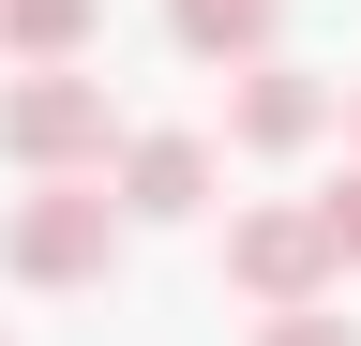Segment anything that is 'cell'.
Here are the masks:
<instances>
[{
    "mask_svg": "<svg viewBox=\"0 0 361 346\" xmlns=\"http://www.w3.org/2000/svg\"><path fill=\"white\" fill-rule=\"evenodd\" d=\"M121 196H106V166H45V181L0 211V271L16 286H106L121 271Z\"/></svg>",
    "mask_w": 361,
    "mask_h": 346,
    "instance_id": "6da1fadb",
    "label": "cell"
},
{
    "mask_svg": "<svg viewBox=\"0 0 361 346\" xmlns=\"http://www.w3.org/2000/svg\"><path fill=\"white\" fill-rule=\"evenodd\" d=\"M0 151L30 166H106L121 151V106H106V75L90 61H16V91H0Z\"/></svg>",
    "mask_w": 361,
    "mask_h": 346,
    "instance_id": "7a4b0ae2",
    "label": "cell"
},
{
    "mask_svg": "<svg viewBox=\"0 0 361 346\" xmlns=\"http://www.w3.org/2000/svg\"><path fill=\"white\" fill-rule=\"evenodd\" d=\"M106 196H121V226H196V211H211V136H196V121L121 136L106 151Z\"/></svg>",
    "mask_w": 361,
    "mask_h": 346,
    "instance_id": "3957f363",
    "label": "cell"
},
{
    "mask_svg": "<svg viewBox=\"0 0 361 346\" xmlns=\"http://www.w3.org/2000/svg\"><path fill=\"white\" fill-rule=\"evenodd\" d=\"M226 286H241L256 316L331 301V241H316V211H241V226H226Z\"/></svg>",
    "mask_w": 361,
    "mask_h": 346,
    "instance_id": "277c9868",
    "label": "cell"
},
{
    "mask_svg": "<svg viewBox=\"0 0 361 346\" xmlns=\"http://www.w3.org/2000/svg\"><path fill=\"white\" fill-rule=\"evenodd\" d=\"M241 91H226V136L241 151H316L331 136V75H301V61H226Z\"/></svg>",
    "mask_w": 361,
    "mask_h": 346,
    "instance_id": "5b68a950",
    "label": "cell"
},
{
    "mask_svg": "<svg viewBox=\"0 0 361 346\" xmlns=\"http://www.w3.org/2000/svg\"><path fill=\"white\" fill-rule=\"evenodd\" d=\"M166 46L180 61H271L286 46V0H166Z\"/></svg>",
    "mask_w": 361,
    "mask_h": 346,
    "instance_id": "8992f818",
    "label": "cell"
},
{
    "mask_svg": "<svg viewBox=\"0 0 361 346\" xmlns=\"http://www.w3.org/2000/svg\"><path fill=\"white\" fill-rule=\"evenodd\" d=\"M106 0H0V61H75Z\"/></svg>",
    "mask_w": 361,
    "mask_h": 346,
    "instance_id": "52a82bcc",
    "label": "cell"
},
{
    "mask_svg": "<svg viewBox=\"0 0 361 346\" xmlns=\"http://www.w3.org/2000/svg\"><path fill=\"white\" fill-rule=\"evenodd\" d=\"M316 241H331V286H346V271H361V166L316 196Z\"/></svg>",
    "mask_w": 361,
    "mask_h": 346,
    "instance_id": "ba28073f",
    "label": "cell"
},
{
    "mask_svg": "<svg viewBox=\"0 0 361 346\" xmlns=\"http://www.w3.org/2000/svg\"><path fill=\"white\" fill-rule=\"evenodd\" d=\"M256 346H361V331L331 316V301H286V316H256Z\"/></svg>",
    "mask_w": 361,
    "mask_h": 346,
    "instance_id": "9c48e42d",
    "label": "cell"
},
{
    "mask_svg": "<svg viewBox=\"0 0 361 346\" xmlns=\"http://www.w3.org/2000/svg\"><path fill=\"white\" fill-rule=\"evenodd\" d=\"M346 136H361V75H346Z\"/></svg>",
    "mask_w": 361,
    "mask_h": 346,
    "instance_id": "30bf717a",
    "label": "cell"
}]
</instances>
